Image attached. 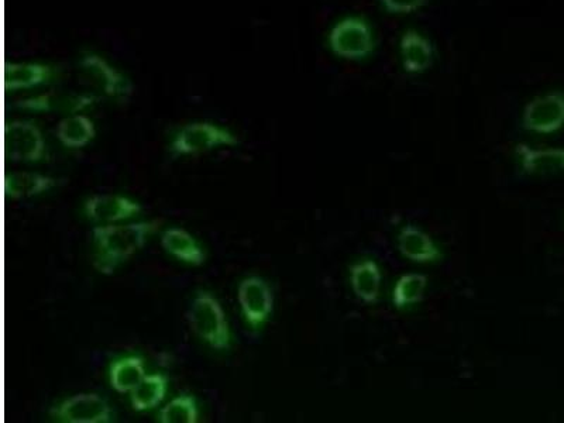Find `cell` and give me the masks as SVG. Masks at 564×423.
Masks as SVG:
<instances>
[{
	"label": "cell",
	"instance_id": "cell-12",
	"mask_svg": "<svg viewBox=\"0 0 564 423\" xmlns=\"http://www.w3.org/2000/svg\"><path fill=\"white\" fill-rule=\"evenodd\" d=\"M398 249L402 256L414 263H435L442 259V251L432 242L431 237L416 226L408 225L398 236Z\"/></svg>",
	"mask_w": 564,
	"mask_h": 423
},
{
	"label": "cell",
	"instance_id": "cell-10",
	"mask_svg": "<svg viewBox=\"0 0 564 423\" xmlns=\"http://www.w3.org/2000/svg\"><path fill=\"white\" fill-rule=\"evenodd\" d=\"M522 125L529 132L548 134L564 125V98L560 95H546L528 103L524 110Z\"/></svg>",
	"mask_w": 564,
	"mask_h": 423
},
{
	"label": "cell",
	"instance_id": "cell-22",
	"mask_svg": "<svg viewBox=\"0 0 564 423\" xmlns=\"http://www.w3.org/2000/svg\"><path fill=\"white\" fill-rule=\"evenodd\" d=\"M157 421L160 423H198L201 421L198 401L194 395H178L158 412Z\"/></svg>",
	"mask_w": 564,
	"mask_h": 423
},
{
	"label": "cell",
	"instance_id": "cell-11",
	"mask_svg": "<svg viewBox=\"0 0 564 423\" xmlns=\"http://www.w3.org/2000/svg\"><path fill=\"white\" fill-rule=\"evenodd\" d=\"M85 215L94 222L110 223L122 222L139 216L143 208L139 202L116 194H101L92 196L85 204Z\"/></svg>",
	"mask_w": 564,
	"mask_h": 423
},
{
	"label": "cell",
	"instance_id": "cell-8",
	"mask_svg": "<svg viewBox=\"0 0 564 423\" xmlns=\"http://www.w3.org/2000/svg\"><path fill=\"white\" fill-rule=\"evenodd\" d=\"M8 154L19 163H37L47 154L46 140L39 127L27 120H15L8 127Z\"/></svg>",
	"mask_w": 564,
	"mask_h": 423
},
{
	"label": "cell",
	"instance_id": "cell-9",
	"mask_svg": "<svg viewBox=\"0 0 564 423\" xmlns=\"http://www.w3.org/2000/svg\"><path fill=\"white\" fill-rule=\"evenodd\" d=\"M98 101L91 94H78L68 91H48L44 94L33 96L16 103L17 108L40 113H61V115H74L94 105Z\"/></svg>",
	"mask_w": 564,
	"mask_h": 423
},
{
	"label": "cell",
	"instance_id": "cell-14",
	"mask_svg": "<svg viewBox=\"0 0 564 423\" xmlns=\"http://www.w3.org/2000/svg\"><path fill=\"white\" fill-rule=\"evenodd\" d=\"M517 154L526 174L546 175L564 171V149H532L526 144H519Z\"/></svg>",
	"mask_w": 564,
	"mask_h": 423
},
{
	"label": "cell",
	"instance_id": "cell-7",
	"mask_svg": "<svg viewBox=\"0 0 564 423\" xmlns=\"http://www.w3.org/2000/svg\"><path fill=\"white\" fill-rule=\"evenodd\" d=\"M237 299H239L244 321L251 329L263 328L273 314V291L263 278H244L237 290Z\"/></svg>",
	"mask_w": 564,
	"mask_h": 423
},
{
	"label": "cell",
	"instance_id": "cell-18",
	"mask_svg": "<svg viewBox=\"0 0 564 423\" xmlns=\"http://www.w3.org/2000/svg\"><path fill=\"white\" fill-rule=\"evenodd\" d=\"M401 53L405 71L411 74L426 71L433 63L431 43L414 30H409L402 36Z\"/></svg>",
	"mask_w": 564,
	"mask_h": 423
},
{
	"label": "cell",
	"instance_id": "cell-19",
	"mask_svg": "<svg viewBox=\"0 0 564 423\" xmlns=\"http://www.w3.org/2000/svg\"><path fill=\"white\" fill-rule=\"evenodd\" d=\"M94 122L85 115H68L57 126V139L68 149H81L95 139Z\"/></svg>",
	"mask_w": 564,
	"mask_h": 423
},
{
	"label": "cell",
	"instance_id": "cell-1",
	"mask_svg": "<svg viewBox=\"0 0 564 423\" xmlns=\"http://www.w3.org/2000/svg\"><path fill=\"white\" fill-rule=\"evenodd\" d=\"M161 220L129 223V225L98 226L94 236V267L99 273H115L120 264L129 260L160 228Z\"/></svg>",
	"mask_w": 564,
	"mask_h": 423
},
{
	"label": "cell",
	"instance_id": "cell-2",
	"mask_svg": "<svg viewBox=\"0 0 564 423\" xmlns=\"http://www.w3.org/2000/svg\"><path fill=\"white\" fill-rule=\"evenodd\" d=\"M192 332L213 350H229L232 347L228 318L211 292L201 291L192 299L188 311Z\"/></svg>",
	"mask_w": 564,
	"mask_h": 423
},
{
	"label": "cell",
	"instance_id": "cell-21",
	"mask_svg": "<svg viewBox=\"0 0 564 423\" xmlns=\"http://www.w3.org/2000/svg\"><path fill=\"white\" fill-rule=\"evenodd\" d=\"M168 391V378L164 374H151L146 376L143 381L132 392L130 401L132 408L136 412L150 411L157 408L163 402Z\"/></svg>",
	"mask_w": 564,
	"mask_h": 423
},
{
	"label": "cell",
	"instance_id": "cell-20",
	"mask_svg": "<svg viewBox=\"0 0 564 423\" xmlns=\"http://www.w3.org/2000/svg\"><path fill=\"white\" fill-rule=\"evenodd\" d=\"M58 180L48 175L30 173V171H17L10 174L8 178V194L15 201L33 198V196L44 194L51 188L57 187Z\"/></svg>",
	"mask_w": 564,
	"mask_h": 423
},
{
	"label": "cell",
	"instance_id": "cell-4",
	"mask_svg": "<svg viewBox=\"0 0 564 423\" xmlns=\"http://www.w3.org/2000/svg\"><path fill=\"white\" fill-rule=\"evenodd\" d=\"M236 144H239V139L226 127L209 122H195L182 127L177 133L171 144V153L175 156H191Z\"/></svg>",
	"mask_w": 564,
	"mask_h": 423
},
{
	"label": "cell",
	"instance_id": "cell-6",
	"mask_svg": "<svg viewBox=\"0 0 564 423\" xmlns=\"http://www.w3.org/2000/svg\"><path fill=\"white\" fill-rule=\"evenodd\" d=\"M333 53L346 60H363L374 50V37L369 24L357 17H347L333 27L329 36Z\"/></svg>",
	"mask_w": 564,
	"mask_h": 423
},
{
	"label": "cell",
	"instance_id": "cell-17",
	"mask_svg": "<svg viewBox=\"0 0 564 423\" xmlns=\"http://www.w3.org/2000/svg\"><path fill=\"white\" fill-rule=\"evenodd\" d=\"M350 282L354 294L366 304H374L380 298L381 271L376 261L364 260L350 268Z\"/></svg>",
	"mask_w": 564,
	"mask_h": 423
},
{
	"label": "cell",
	"instance_id": "cell-5",
	"mask_svg": "<svg viewBox=\"0 0 564 423\" xmlns=\"http://www.w3.org/2000/svg\"><path fill=\"white\" fill-rule=\"evenodd\" d=\"M51 418L63 423H110L115 412L109 402L94 392L72 395L50 409Z\"/></svg>",
	"mask_w": 564,
	"mask_h": 423
},
{
	"label": "cell",
	"instance_id": "cell-15",
	"mask_svg": "<svg viewBox=\"0 0 564 423\" xmlns=\"http://www.w3.org/2000/svg\"><path fill=\"white\" fill-rule=\"evenodd\" d=\"M57 78L55 67L39 63H15L6 71V85L10 91L30 89L50 84Z\"/></svg>",
	"mask_w": 564,
	"mask_h": 423
},
{
	"label": "cell",
	"instance_id": "cell-3",
	"mask_svg": "<svg viewBox=\"0 0 564 423\" xmlns=\"http://www.w3.org/2000/svg\"><path fill=\"white\" fill-rule=\"evenodd\" d=\"M78 84L95 98H127L133 91L132 82L96 54L81 58L77 68Z\"/></svg>",
	"mask_w": 564,
	"mask_h": 423
},
{
	"label": "cell",
	"instance_id": "cell-16",
	"mask_svg": "<svg viewBox=\"0 0 564 423\" xmlns=\"http://www.w3.org/2000/svg\"><path fill=\"white\" fill-rule=\"evenodd\" d=\"M143 357L127 356L113 361L109 369L110 387L119 394L132 392L146 378Z\"/></svg>",
	"mask_w": 564,
	"mask_h": 423
},
{
	"label": "cell",
	"instance_id": "cell-23",
	"mask_svg": "<svg viewBox=\"0 0 564 423\" xmlns=\"http://www.w3.org/2000/svg\"><path fill=\"white\" fill-rule=\"evenodd\" d=\"M426 280L422 274H407L401 277L395 284L394 292H392V302L397 308H405V306L418 304L425 294Z\"/></svg>",
	"mask_w": 564,
	"mask_h": 423
},
{
	"label": "cell",
	"instance_id": "cell-24",
	"mask_svg": "<svg viewBox=\"0 0 564 423\" xmlns=\"http://www.w3.org/2000/svg\"><path fill=\"white\" fill-rule=\"evenodd\" d=\"M429 0H381L385 10L395 15H408L423 8Z\"/></svg>",
	"mask_w": 564,
	"mask_h": 423
},
{
	"label": "cell",
	"instance_id": "cell-13",
	"mask_svg": "<svg viewBox=\"0 0 564 423\" xmlns=\"http://www.w3.org/2000/svg\"><path fill=\"white\" fill-rule=\"evenodd\" d=\"M161 246L175 259L189 266H202L206 261L205 250L187 230L171 228L161 236Z\"/></svg>",
	"mask_w": 564,
	"mask_h": 423
}]
</instances>
